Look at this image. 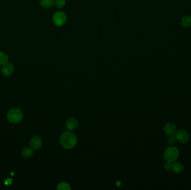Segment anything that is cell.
Returning <instances> with one entry per match:
<instances>
[{"mask_svg":"<svg viewBox=\"0 0 191 190\" xmlns=\"http://www.w3.org/2000/svg\"><path fill=\"white\" fill-rule=\"evenodd\" d=\"M60 142L65 149H72L75 147L77 142V138L75 134L70 131H65L60 137Z\"/></svg>","mask_w":191,"mask_h":190,"instance_id":"cell-1","label":"cell"},{"mask_svg":"<svg viewBox=\"0 0 191 190\" xmlns=\"http://www.w3.org/2000/svg\"><path fill=\"white\" fill-rule=\"evenodd\" d=\"M7 117L8 120L11 123H18L23 119V113L19 109L13 108L8 112Z\"/></svg>","mask_w":191,"mask_h":190,"instance_id":"cell-2","label":"cell"},{"mask_svg":"<svg viewBox=\"0 0 191 190\" xmlns=\"http://www.w3.org/2000/svg\"><path fill=\"white\" fill-rule=\"evenodd\" d=\"M179 156V152L176 147H169L165 149L164 157L167 161L173 162L178 159Z\"/></svg>","mask_w":191,"mask_h":190,"instance_id":"cell-3","label":"cell"},{"mask_svg":"<svg viewBox=\"0 0 191 190\" xmlns=\"http://www.w3.org/2000/svg\"><path fill=\"white\" fill-rule=\"evenodd\" d=\"M67 20V16L63 12H57L53 16V23L57 26H62L65 24Z\"/></svg>","mask_w":191,"mask_h":190,"instance_id":"cell-4","label":"cell"},{"mask_svg":"<svg viewBox=\"0 0 191 190\" xmlns=\"http://www.w3.org/2000/svg\"><path fill=\"white\" fill-rule=\"evenodd\" d=\"M177 139V141L182 143H186L188 141L189 136L187 132L184 130H179L177 132L175 135Z\"/></svg>","mask_w":191,"mask_h":190,"instance_id":"cell-5","label":"cell"},{"mask_svg":"<svg viewBox=\"0 0 191 190\" xmlns=\"http://www.w3.org/2000/svg\"><path fill=\"white\" fill-rule=\"evenodd\" d=\"M14 71V68L13 65L10 62H7L5 64L3 65L1 68V72L3 75L6 77H8L13 74Z\"/></svg>","mask_w":191,"mask_h":190,"instance_id":"cell-6","label":"cell"},{"mask_svg":"<svg viewBox=\"0 0 191 190\" xmlns=\"http://www.w3.org/2000/svg\"><path fill=\"white\" fill-rule=\"evenodd\" d=\"M30 144L33 149H35V150L39 149L42 146V144H43L42 139L38 136L33 137L30 140Z\"/></svg>","mask_w":191,"mask_h":190,"instance_id":"cell-7","label":"cell"},{"mask_svg":"<svg viewBox=\"0 0 191 190\" xmlns=\"http://www.w3.org/2000/svg\"><path fill=\"white\" fill-rule=\"evenodd\" d=\"M78 126V122L75 118H70L65 122V127L68 131H73Z\"/></svg>","mask_w":191,"mask_h":190,"instance_id":"cell-8","label":"cell"},{"mask_svg":"<svg viewBox=\"0 0 191 190\" xmlns=\"http://www.w3.org/2000/svg\"><path fill=\"white\" fill-rule=\"evenodd\" d=\"M164 131L165 133L169 136L176 135L177 132L176 126L172 123L166 124L164 128Z\"/></svg>","mask_w":191,"mask_h":190,"instance_id":"cell-9","label":"cell"},{"mask_svg":"<svg viewBox=\"0 0 191 190\" xmlns=\"http://www.w3.org/2000/svg\"><path fill=\"white\" fill-rule=\"evenodd\" d=\"M171 170L176 173H180L183 171V166L180 162L174 161L172 165Z\"/></svg>","mask_w":191,"mask_h":190,"instance_id":"cell-10","label":"cell"},{"mask_svg":"<svg viewBox=\"0 0 191 190\" xmlns=\"http://www.w3.org/2000/svg\"><path fill=\"white\" fill-rule=\"evenodd\" d=\"M34 154V150L31 147H25L22 151V154L25 158H30Z\"/></svg>","mask_w":191,"mask_h":190,"instance_id":"cell-11","label":"cell"},{"mask_svg":"<svg viewBox=\"0 0 191 190\" xmlns=\"http://www.w3.org/2000/svg\"><path fill=\"white\" fill-rule=\"evenodd\" d=\"M40 5L44 8H51L54 4V0H40Z\"/></svg>","mask_w":191,"mask_h":190,"instance_id":"cell-12","label":"cell"},{"mask_svg":"<svg viewBox=\"0 0 191 190\" xmlns=\"http://www.w3.org/2000/svg\"><path fill=\"white\" fill-rule=\"evenodd\" d=\"M57 190H71V187L68 183L62 182L59 183L57 186Z\"/></svg>","mask_w":191,"mask_h":190,"instance_id":"cell-13","label":"cell"},{"mask_svg":"<svg viewBox=\"0 0 191 190\" xmlns=\"http://www.w3.org/2000/svg\"><path fill=\"white\" fill-rule=\"evenodd\" d=\"M182 25L185 28H188L191 26V16H187L184 17L182 20Z\"/></svg>","mask_w":191,"mask_h":190,"instance_id":"cell-14","label":"cell"},{"mask_svg":"<svg viewBox=\"0 0 191 190\" xmlns=\"http://www.w3.org/2000/svg\"><path fill=\"white\" fill-rule=\"evenodd\" d=\"M7 62H8L7 55L3 52H0V65L5 64Z\"/></svg>","mask_w":191,"mask_h":190,"instance_id":"cell-15","label":"cell"},{"mask_svg":"<svg viewBox=\"0 0 191 190\" xmlns=\"http://www.w3.org/2000/svg\"><path fill=\"white\" fill-rule=\"evenodd\" d=\"M54 5L57 8H62L65 5V0H54Z\"/></svg>","mask_w":191,"mask_h":190,"instance_id":"cell-16","label":"cell"},{"mask_svg":"<svg viewBox=\"0 0 191 190\" xmlns=\"http://www.w3.org/2000/svg\"><path fill=\"white\" fill-rule=\"evenodd\" d=\"M177 142V139L175 135L169 137L168 139V143L169 144L173 145V144H175Z\"/></svg>","mask_w":191,"mask_h":190,"instance_id":"cell-17","label":"cell"},{"mask_svg":"<svg viewBox=\"0 0 191 190\" xmlns=\"http://www.w3.org/2000/svg\"><path fill=\"white\" fill-rule=\"evenodd\" d=\"M172 165V162L167 161V162H165V163H164V168H165L166 170H171Z\"/></svg>","mask_w":191,"mask_h":190,"instance_id":"cell-18","label":"cell"},{"mask_svg":"<svg viewBox=\"0 0 191 190\" xmlns=\"http://www.w3.org/2000/svg\"><path fill=\"white\" fill-rule=\"evenodd\" d=\"M13 182V180L12 179H11V178H8V179H6L5 181V184L6 185H9L11 184Z\"/></svg>","mask_w":191,"mask_h":190,"instance_id":"cell-19","label":"cell"}]
</instances>
